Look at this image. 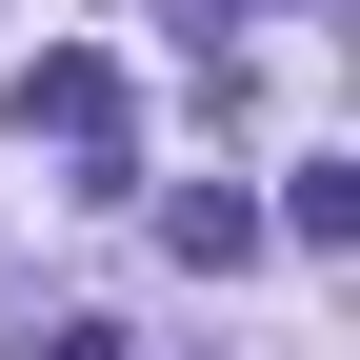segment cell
Masks as SVG:
<instances>
[{"label":"cell","instance_id":"3957f363","mask_svg":"<svg viewBox=\"0 0 360 360\" xmlns=\"http://www.w3.org/2000/svg\"><path fill=\"white\" fill-rule=\"evenodd\" d=\"M160 240L200 260V281H240V260H260V200H240V180H180V200H160Z\"/></svg>","mask_w":360,"mask_h":360},{"label":"cell","instance_id":"6da1fadb","mask_svg":"<svg viewBox=\"0 0 360 360\" xmlns=\"http://www.w3.org/2000/svg\"><path fill=\"white\" fill-rule=\"evenodd\" d=\"M20 141H80V160H120V60H101V40L20 60Z\"/></svg>","mask_w":360,"mask_h":360},{"label":"cell","instance_id":"277c9868","mask_svg":"<svg viewBox=\"0 0 360 360\" xmlns=\"http://www.w3.org/2000/svg\"><path fill=\"white\" fill-rule=\"evenodd\" d=\"M20 360H141V340H120V321H101V300H80V321H40Z\"/></svg>","mask_w":360,"mask_h":360},{"label":"cell","instance_id":"7a4b0ae2","mask_svg":"<svg viewBox=\"0 0 360 360\" xmlns=\"http://www.w3.org/2000/svg\"><path fill=\"white\" fill-rule=\"evenodd\" d=\"M260 240L340 260V240H360V160H281V200H260Z\"/></svg>","mask_w":360,"mask_h":360}]
</instances>
